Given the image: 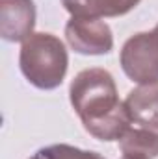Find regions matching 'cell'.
<instances>
[{"label":"cell","mask_w":158,"mask_h":159,"mask_svg":"<svg viewBox=\"0 0 158 159\" xmlns=\"http://www.w3.org/2000/svg\"><path fill=\"white\" fill-rule=\"evenodd\" d=\"M69 100L84 129L99 141H119L130 128L125 102L119 100L114 76L99 67L78 72L69 87Z\"/></svg>","instance_id":"obj_1"},{"label":"cell","mask_w":158,"mask_h":159,"mask_svg":"<svg viewBox=\"0 0 158 159\" xmlns=\"http://www.w3.org/2000/svg\"><path fill=\"white\" fill-rule=\"evenodd\" d=\"M19 65L28 83L41 91H52L62 85L67 74V48L63 41L52 34L34 32L22 41Z\"/></svg>","instance_id":"obj_2"},{"label":"cell","mask_w":158,"mask_h":159,"mask_svg":"<svg viewBox=\"0 0 158 159\" xmlns=\"http://www.w3.org/2000/svg\"><path fill=\"white\" fill-rule=\"evenodd\" d=\"M123 72L136 83L158 81V34L140 32L125 41L119 56Z\"/></svg>","instance_id":"obj_3"},{"label":"cell","mask_w":158,"mask_h":159,"mask_svg":"<svg viewBox=\"0 0 158 159\" xmlns=\"http://www.w3.org/2000/svg\"><path fill=\"white\" fill-rule=\"evenodd\" d=\"M65 39L75 52L84 56H104L114 48L112 30L101 19L71 17L65 24Z\"/></svg>","instance_id":"obj_4"},{"label":"cell","mask_w":158,"mask_h":159,"mask_svg":"<svg viewBox=\"0 0 158 159\" xmlns=\"http://www.w3.org/2000/svg\"><path fill=\"white\" fill-rule=\"evenodd\" d=\"M34 0H0V35L9 43H22L36 28Z\"/></svg>","instance_id":"obj_5"},{"label":"cell","mask_w":158,"mask_h":159,"mask_svg":"<svg viewBox=\"0 0 158 159\" xmlns=\"http://www.w3.org/2000/svg\"><path fill=\"white\" fill-rule=\"evenodd\" d=\"M125 107L132 122L158 131V81L132 89L125 98Z\"/></svg>","instance_id":"obj_6"},{"label":"cell","mask_w":158,"mask_h":159,"mask_svg":"<svg viewBox=\"0 0 158 159\" xmlns=\"http://www.w3.org/2000/svg\"><path fill=\"white\" fill-rule=\"evenodd\" d=\"M141 0H62L65 11L71 17L82 19H102V17H121L134 9Z\"/></svg>","instance_id":"obj_7"},{"label":"cell","mask_w":158,"mask_h":159,"mask_svg":"<svg viewBox=\"0 0 158 159\" xmlns=\"http://www.w3.org/2000/svg\"><path fill=\"white\" fill-rule=\"evenodd\" d=\"M123 157L130 159H156L158 157V131L149 128H128L119 139Z\"/></svg>","instance_id":"obj_8"},{"label":"cell","mask_w":158,"mask_h":159,"mask_svg":"<svg viewBox=\"0 0 158 159\" xmlns=\"http://www.w3.org/2000/svg\"><path fill=\"white\" fill-rule=\"evenodd\" d=\"M30 159H106V157H102L101 154L91 152V150H82V148H77V146L60 143V144H50V146L39 148L36 154H32Z\"/></svg>","instance_id":"obj_9"},{"label":"cell","mask_w":158,"mask_h":159,"mask_svg":"<svg viewBox=\"0 0 158 159\" xmlns=\"http://www.w3.org/2000/svg\"><path fill=\"white\" fill-rule=\"evenodd\" d=\"M155 32H156V34H158V24H156V26H155Z\"/></svg>","instance_id":"obj_10"},{"label":"cell","mask_w":158,"mask_h":159,"mask_svg":"<svg viewBox=\"0 0 158 159\" xmlns=\"http://www.w3.org/2000/svg\"><path fill=\"white\" fill-rule=\"evenodd\" d=\"M121 159H130V157H121Z\"/></svg>","instance_id":"obj_11"}]
</instances>
